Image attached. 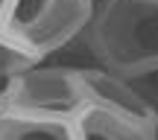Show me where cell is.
<instances>
[{
	"label": "cell",
	"mask_w": 158,
	"mask_h": 140,
	"mask_svg": "<svg viewBox=\"0 0 158 140\" xmlns=\"http://www.w3.org/2000/svg\"><path fill=\"white\" fill-rule=\"evenodd\" d=\"M79 41L91 64L117 76L158 62V0H97Z\"/></svg>",
	"instance_id": "cell-1"
},
{
	"label": "cell",
	"mask_w": 158,
	"mask_h": 140,
	"mask_svg": "<svg viewBox=\"0 0 158 140\" xmlns=\"http://www.w3.org/2000/svg\"><path fill=\"white\" fill-rule=\"evenodd\" d=\"M97 0H12L3 26L32 56H59L82 38Z\"/></svg>",
	"instance_id": "cell-2"
},
{
	"label": "cell",
	"mask_w": 158,
	"mask_h": 140,
	"mask_svg": "<svg viewBox=\"0 0 158 140\" xmlns=\"http://www.w3.org/2000/svg\"><path fill=\"white\" fill-rule=\"evenodd\" d=\"M82 67L85 64L68 62H44L21 70L18 76L6 79L0 105L27 114H47V117L73 120L76 111L85 105L82 90Z\"/></svg>",
	"instance_id": "cell-3"
},
{
	"label": "cell",
	"mask_w": 158,
	"mask_h": 140,
	"mask_svg": "<svg viewBox=\"0 0 158 140\" xmlns=\"http://www.w3.org/2000/svg\"><path fill=\"white\" fill-rule=\"evenodd\" d=\"M76 140H158L152 120L120 108L85 102L73 117Z\"/></svg>",
	"instance_id": "cell-4"
},
{
	"label": "cell",
	"mask_w": 158,
	"mask_h": 140,
	"mask_svg": "<svg viewBox=\"0 0 158 140\" xmlns=\"http://www.w3.org/2000/svg\"><path fill=\"white\" fill-rule=\"evenodd\" d=\"M0 140H76L73 120L27 114L0 105Z\"/></svg>",
	"instance_id": "cell-5"
},
{
	"label": "cell",
	"mask_w": 158,
	"mask_h": 140,
	"mask_svg": "<svg viewBox=\"0 0 158 140\" xmlns=\"http://www.w3.org/2000/svg\"><path fill=\"white\" fill-rule=\"evenodd\" d=\"M82 90H85V102L120 108V111H129V114H138V117L149 120L147 108L141 105V99L132 90V85L126 82V76H117L111 70L88 64V67H82Z\"/></svg>",
	"instance_id": "cell-6"
},
{
	"label": "cell",
	"mask_w": 158,
	"mask_h": 140,
	"mask_svg": "<svg viewBox=\"0 0 158 140\" xmlns=\"http://www.w3.org/2000/svg\"><path fill=\"white\" fill-rule=\"evenodd\" d=\"M38 62L41 58L32 56V53L0 23V79H12L21 70L32 67V64H38Z\"/></svg>",
	"instance_id": "cell-7"
},
{
	"label": "cell",
	"mask_w": 158,
	"mask_h": 140,
	"mask_svg": "<svg viewBox=\"0 0 158 140\" xmlns=\"http://www.w3.org/2000/svg\"><path fill=\"white\" fill-rule=\"evenodd\" d=\"M126 82L132 85V90L138 94L141 105L147 108L149 120H152L155 129H158V62L147 64V67H141V70H135V73H129Z\"/></svg>",
	"instance_id": "cell-8"
},
{
	"label": "cell",
	"mask_w": 158,
	"mask_h": 140,
	"mask_svg": "<svg viewBox=\"0 0 158 140\" xmlns=\"http://www.w3.org/2000/svg\"><path fill=\"white\" fill-rule=\"evenodd\" d=\"M9 3H12V0H0V23H3L6 12H9Z\"/></svg>",
	"instance_id": "cell-9"
},
{
	"label": "cell",
	"mask_w": 158,
	"mask_h": 140,
	"mask_svg": "<svg viewBox=\"0 0 158 140\" xmlns=\"http://www.w3.org/2000/svg\"><path fill=\"white\" fill-rule=\"evenodd\" d=\"M3 88H6V79H0V96H3Z\"/></svg>",
	"instance_id": "cell-10"
}]
</instances>
